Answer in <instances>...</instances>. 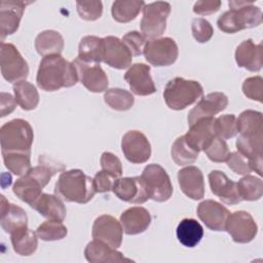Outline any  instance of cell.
I'll return each instance as SVG.
<instances>
[{
  "label": "cell",
  "mask_w": 263,
  "mask_h": 263,
  "mask_svg": "<svg viewBox=\"0 0 263 263\" xmlns=\"http://www.w3.org/2000/svg\"><path fill=\"white\" fill-rule=\"evenodd\" d=\"M37 85L45 91L71 87L78 82V75L74 65L61 54L44 57L37 71Z\"/></svg>",
  "instance_id": "1"
},
{
  "label": "cell",
  "mask_w": 263,
  "mask_h": 263,
  "mask_svg": "<svg viewBox=\"0 0 263 263\" xmlns=\"http://www.w3.org/2000/svg\"><path fill=\"white\" fill-rule=\"evenodd\" d=\"M96 193L93 179L78 168L63 172L54 186V194L68 202L87 203Z\"/></svg>",
  "instance_id": "2"
},
{
  "label": "cell",
  "mask_w": 263,
  "mask_h": 263,
  "mask_svg": "<svg viewBox=\"0 0 263 263\" xmlns=\"http://www.w3.org/2000/svg\"><path fill=\"white\" fill-rule=\"evenodd\" d=\"M229 10L221 14L217 21L218 28L227 34L243 29L258 27L262 23V10L253 1H229Z\"/></svg>",
  "instance_id": "3"
},
{
  "label": "cell",
  "mask_w": 263,
  "mask_h": 263,
  "mask_svg": "<svg viewBox=\"0 0 263 263\" xmlns=\"http://www.w3.org/2000/svg\"><path fill=\"white\" fill-rule=\"evenodd\" d=\"M33 140V128L25 119H12L4 123L0 128L1 152L31 154Z\"/></svg>",
  "instance_id": "4"
},
{
  "label": "cell",
  "mask_w": 263,
  "mask_h": 263,
  "mask_svg": "<svg viewBox=\"0 0 263 263\" xmlns=\"http://www.w3.org/2000/svg\"><path fill=\"white\" fill-rule=\"evenodd\" d=\"M203 88L198 81L182 77L171 79L163 91L166 106L172 110H183L202 98Z\"/></svg>",
  "instance_id": "5"
},
{
  "label": "cell",
  "mask_w": 263,
  "mask_h": 263,
  "mask_svg": "<svg viewBox=\"0 0 263 263\" xmlns=\"http://www.w3.org/2000/svg\"><path fill=\"white\" fill-rule=\"evenodd\" d=\"M143 17L141 31L146 39H157L166 28V20L171 13V4L164 1H156L145 4L142 8Z\"/></svg>",
  "instance_id": "6"
},
{
  "label": "cell",
  "mask_w": 263,
  "mask_h": 263,
  "mask_svg": "<svg viewBox=\"0 0 263 263\" xmlns=\"http://www.w3.org/2000/svg\"><path fill=\"white\" fill-rule=\"evenodd\" d=\"M141 178L147 187L149 198L157 202H163L171 198L173 186L170 176L161 165L157 163L146 165Z\"/></svg>",
  "instance_id": "7"
},
{
  "label": "cell",
  "mask_w": 263,
  "mask_h": 263,
  "mask_svg": "<svg viewBox=\"0 0 263 263\" xmlns=\"http://www.w3.org/2000/svg\"><path fill=\"white\" fill-rule=\"evenodd\" d=\"M1 74L8 82L25 80L29 75V66L17 48L6 42H1L0 50Z\"/></svg>",
  "instance_id": "8"
},
{
  "label": "cell",
  "mask_w": 263,
  "mask_h": 263,
  "mask_svg": "<svg viewBox=\"0 0 263 263\" xmlns=\"http://www.w3.org/2000/svg\"><path fill=\"white\" fill-rule=\"evenodd\" d=\"M143 53L149 64L155 67H165L177 61L179 50L173 38L162 37L147 41Z\"/></svg>",
  "instance_id": "9"
},
{
  "label": "cell",
  "mask_w": 263,
  "mask_h": 263,
  "mask_svg": "<svg viewBox=\"0 0 263 263\" xmlns=\"http://www.w3.org/2000/svg\"><path fill=\"white\" fill-rule=\"evenodd\" d=\"M49 183V179L37 167L30 171L17 179L12 187L13 193L22 201L31 205L41 194L42 189Z\"/></svg>",
  "instance_id": "10"
},
{
  "label": "cell",
  "mask_w": 263,
  "mask_h": 263,
  "mask_svg": "<svg viewBox=\"0 0 263 263\" xmlns=\"http://www.w3.org/2000/svg\"><path fill=\"white\" fill-rule=\"evenodd\" d=\"M225 230L230 234L233 241L248 243L256 237L258 226L250 213L236 211L229 214L226 220Z\"/></svg>",
  "instance_id": "11"
},
{
  "label": "cell",
  "mask_w": 263,
  "mask_h": 263,
  "mask_svg": "<svg viewBox=\"0 0 263 263\" xmlns=\"http://www.w3.org/2000/svg\"><path fill=\"white\" fill-rule=\"evenodd\" d=\"M112 191L120 200L129 203H144L149 199L147 187L141 176L116 179Z\"/></svg>",
  "instance_id": "12"
},
{
  "label": "cell",
  "mask_w": 263,
  "mask_h": 263,
  "mask_svg": "<svg viewBox=\"0 0 263 263\" xmlns=\"http://www.w3.org/2000/svg\"><path fill=\"white\" fill-rule=\"evenodd\" d=\"M121 149L132 163H144L151 156V145L147 137L139 130H129L123 135Z\"/></svg>",
  "instance_id": "13"
},
{
  "label": "cell",
  "mask_w": 263,
  "mask_h": 263,
  "mask_svg": "<svg viewBox=\"0 0 263 263\" xmlns=\"http://www.w3.org/2000/svg\"><path fill=\"white\" fill-rule=\"evenodd\" d=\"M74 65L78 80L91 92H102L108 88V77L102 67L98 64H88L76 58Z\"/></svg>",
  "instance_id": "14"
},
{
  "label": "cell",
  "mask_w": 263,
  "mask_h": 263,
  "mask_svg": "<svg viewBox=\"0 0 263 263\" xmlns=\"http://www.w3.org/2000/svg\"><path fill=\"white\" fill-rule=\"evenodd\" d=\"M123 229L121 223L110 215L98 217L92 225V237L113 249H117L122 242Z\"/></svg>",
  "instance_id": "15"
},
{
  "label": "cell",
  "mask_w": 263,
  "mask_h": 263,
  "mask_svg": "<svg viewBox=\"0 0 263 263\" xmlns=\"http://www.w3.org/2000/svg\"><path fill=\"white\" fill-rule=\"evenodd\" d=\"M31 2L21 0H3L0 4V35L3 42L8 35L15 33L20 27L25 8Z\"/></svg>",
  "instance_id": "16"
},
{
  "label": "cell",
  "mask_w": 263,
  "mask_h": 263,
  "mask_svg": "<svg viewBox=\"0 0 263 263\" xmlns=\"http://www.w3.org/2000/svg\"><path fill=\"white\" fill-rule=\"evenodd\" d=\"M133 93L141 97L150 96L156 91V86L150 75V67L143 63L134 64L124 74Z\"/></svg>",
  "instance_id": "17"
},
{
  "label": "cell",
  "mask_w": 263,
  "mask_h": 263,
  "mask_svg": "<svg viewBox=\"0 0 263 263\" xmlns=\"http://www.w3.org/2000/svg\"><path fill=\"white\" fill-rule=\"evenodd\" d=\"M228 105V98L223 92L215 91L202 97L196 106L188 113V124L191 125L200 118L214 117Z\"/></svg>",
  "instance_id": "18"
},
{
  "label": "cell",
  "mask_w": 263,
  "mask_h": 263,
  "mask_svg": "<svg viewBox=\"0 0 263 263\" xmlns=\"http://www.w3.org/2000/svg\"><path fill=\"white\" fill-rule=\"evenodd\" d=\"M198 218L204 225L214 231H224L229 211L220 202L212 199L201 201L196 210Z\"/></svg>",
  "instance_id": "19"
},
{
  "label": "cell",
  "mask_w": 263,
  "mask_h": 263,
  "mask_svg": "<svg viewBox=\"0 0 263 263\" xmlns=\"http://www.w3.org/2000/svg\"><path fill=\"white\" fill-rule=\"evenodd\" d=\"M189 130L184 135L186 143L195 151H203L210 141L217 136L215 130V118H200L189 125Z\"/></svg>",
  "instance_id": "20"
},
{
  "label": "cell",
  "mask_w": 263,
  "mask_h": 263,
  "mask_svg": "<svg viewBox=\"0 0 263 263\" xmlns=\"http://www.w3.org/2000/svg\"><path fill=\"white\" fill-rule=\"evenodd\" d=\"M105 51L103 62L111 68L122 70L130 67L133 54L124 43L115 36L104 37Z\"/></svg>",
  "instance_id": "21"
},
{
  "label": "cell",
  "mask_w": 263,
  "mask_h": 263,
  "mask_svg": "<svg viewBox=\"0 0 263 263\" xmlns=\"http://www.w3.org/2000/svg\"><path fill=\"white\" fill-rule=\"evenodd\" d=\"M211 191L227 204L239 203L242 199L239 195L237 184L230 180L221 171H212L209 176Z\"/></svg>",
  "instance_id": "22"
},
{
  "label": "cell",
  "mask_w": 263,
  "mask_h": 263,
  "mask_svg": "<svg viewBox=\"0 0 263 263\" xmlns=\"http://www.w3.org/2000/svg\"><path fill=\"white\" fill-rule=\"evenodd\" d=\"M178 182L182 192L191 199L198 200L204 196V181L201 171L189 165L178 172Z\"/></svg>",
  "instance_id": "23"
},
{
  "label": "cell",
  "mask_w": 263,
  "mask_h": 263,
  "mask_svg": "<svg viewBox=\"0 0 263 263\" xmlns=\"http://www.w3.org/2000/svg\"><path fill=\"white\" fill-rule=\"evenodd\" d=\"M235 62L240 68L252 72L260 71L263 66L262 43L255 44L252 39L242 41L235 50Z\"/></svg>",
  "instance_id": "24"
},
{
  "label": "cell",
  "mask_w": 263,
  "mask_h": 263,
  "mask_svg": "<svg viewBox=\"0 0 263 263\" xmlns=\"http://www.w3.org/2000/svg\"><path fill=\"white\" fill-rule=\"evenodd\" d=\"M1 227L6 233L11 234L13 231L28 226V216L21 206L10 203L4 195H1Z\"/></svg>",
  "instance_id": "25"
},
{
  "label": "cell",
  "mask_w": 263,
  "mask_h": 263,
  "mask_svg": "<svg viewBox=\"0 0 263 263\" xmlns=\"http://www.w3.org/2000/svg\"><path fill=\"white\" fill-rule=\"evenodd\" d=\"M123 231L128 235L144 232L151 223L150 213L142 206H133L125 210L120 216Z\"/></svg>",
  "instance_id": "26"
},
{
  "label": "cell",
  "mask_w": 263,
  "mask_h": 263,
  "mask_svg": "<svg viewBox=\"0 0 263 263\" xmlns=\"http://www.w3.org/2000/svg\"><path fill=\"white\" fill-rule=\"evenodd\" d=\"M85 259L90 263H114V262H123L132 261L128 258H125L121 252L116 251V249L111 248L110 246L93 239L88 242L84 250Z\"/></svg>",
  "instance_id": "27"
},
{
  "label": "cell",
  "mask_w": 263,
  "mask_h": 263,
  "mask_svg": "<svg viewBox=\"0 0 263 263\" xmlns=\"http://www.w3.org/2000/svg\"><path fill=\"white\" fill-rule=\"evenodd\" d=\"M30 206L48 220L63 221L67 214L62 199L57 195L47 193H42Z\"/></svg>",
  "instance_id": "28"
},
{
  "label": "cell",
  "mask_w": 263,
  "mask_h": 263,
  "mask_svg": "<svg viewBox=\"0 0 263 263\" xmlns=\"http://www.w3.org/2000/svg\"><path fill=\"white\" fill-rule=\"evenodd\" d=\"M104 39L98 36L88 35L83 37L78 46V59L88 64H98L104 60Z\"/></svg>",
  "instance_id": "29"
},
{
  "label": "cell",
  "mask_w": 263,
  "mask_h": 263,
  "mask_svg": "<svg viewBox=\"0 0 263 263\" xmlns=\"http://www.w3.org/2000/svg\"><path fill=\"white\" fill-rule=\"evenodd\" d=\"M35 48L43 58L51 54H61L64 49L63 36L54 30H45L35 38Z\"/></svg>",
  "instance_id": "30"
},
{
  "label": "cell",
  "mask_w": 263,
  "mask_h": 263,
  "mask_svg": "<svg viewBox=\"0 0 263 263\" xmlns=\"http://www.w3.org/2000/svg\"><path fill=\"white\" fill-rule=\"evenodd\" d=\"M37 233L29 229L28 226L22 227L10 234L13 251L21 256H30L37 250Z\"/></svg>",
  "instance_id": "31"
},
{
  "label": "cell",
  "mask_w": 263,
  "mask_h": 263,
  "mask_svg": "<svg viewBox=\"0 0 263 263\" xmlns=\"http://www.w3.org/2000/svg\"><path fill=\"white\" fill-rule=\"evenodd\" d=\"M178 240L187 248H193L199 243L203 236L202 226L194 219H183L176 230Z\"/></svg>",
  "instance_id": "32"
},
{
  "label": "cell",
  "mask_w": 263,
  "mask_h": 263,
  "mask_svg": "<svg viewBox=\"0 0 263 263\" xmlns=\"http://www.w3.org/2000/svg\"><path fill=\"white\" fill-rule=\"evenodd\" d=\"M236 132L240 136H260L263 132L262 113L255 110H246L236 118Z\"/></svg>",
  "instance_id": "33"
},
{
  "label": "cell",
  "mask_w": 263,
  "mask_h": 263,
  "mask_svg": "<svg viewBox=\"0 0 263 263\" xmlns=\"http://www.w3.org/2000/svg\"><path fill=\"white\" fill-rule=\"evenodd\" d=\"M13 93L16 104L26 111L34 110L39 103V93L29 81L22 80L13 84Z\"/></svg>",
  "instance_id": "34"
},
{
  "label": "cell",
  "mask_w": 263,
  "mask_h": 263,
  "mask_svg": "<svg viewBox=\"0 0 263 263\" xmlns=\"http://www.w3.org/2000/svg\"><path fill=\"white\" fill-rule=\"evenodd\" d=\"M144 5L140 0H117L112 4L111 13L116 22L128 23L138 16Z\"/></svg>",
  "instance_id": "35"
},
{
  "label": "cell",
  "mask_w": 263,
  "mask_h": 263,
  "mask_svg": "<svg viewBox=\"0 0 263 263\" xmlns=\"http://www.w3.org/2000/svg\"><path fill=\"white\" fill-rule=\"evenodd\" d=\"M105 103L113 110L126 111L129 110L135 103L132 92L122 88H109L104 93Z\"/></svg>",
  "instance_id": "36"
},
{
  "label": "cell",
  "mask_w": 263,
  "mask_h": 263,
  "mask_svg": "<svg viewBox=\"0 0 263 263\" xmlns=\"http://www.w3.org/2000/svg\"><path fill=\"white\" fill-rule=\"evenodd\" d=\"M237 189L242 200L254 201L262 197L263 182L260 178L246 175L237 183Z\"/></svg>",
  "instance_id": "37"
},
{
  "label": "cell",
  "mask_w": 263,
  "mask_h": 263,
  "mask_svg": "<svg viewBox=\"0 0 263 263\" xmlns=\"http://www.w3.org/2000/svg\"><path fill=\"white\" fill-rule=\"evenodd\" d=\"M172 158L178 165L192 164L198 157L199 152L192 149L185 141L184 136L176 139L171 150Z\"/></svg>",
  "instance_id": "38"
},
{
  "label": "cell",
  "mask_w": 263,
  "mask_h": 263,
  "mask_svg": "<svg viewBox=\"0 0 263 263\" xmlns=\"http://www.w3.org/2000/svg\"><path fill=\"white\" fill-rule=\"evenodd\" d=\"M28 153L2 152V157L6 168L16 176L26 175L31 168V160Z\"/></svg>",
  "instance_id": "39"
},
{
  "label": "cell",
  "mask_w": 263,
  "mask_h": 263,
  "mask_svg": "<svg viewBox=\"0 0 263 263\" xmlns=\"http://www.w3.org/2000/svg\"><path fill=\"white\" fill-rule=\"evenodd\" d=\"M36 233L38 237L44 241H53L64 238L68 230L62 221L47 220L38 226Z\"/></svg>",
  "instance_id": "40"
},
{
  "label": "cell",
  "mask_w": 263,
  "mask_h": 263,
  "mask_svg": "<svg viewBox=\"0 0 263 263\" xmlns=\"http://www.w3.org/2000/svg\"><path fill=\"white\" fill-rule=\"evenodd\" d=\"M204 153L209 157V159L213 162H223L226 161L229 155L228 145L226 144L225 140L221 139L218 136H215L210 143L204 148Z\"/></svg>",
  "instance_id": "41"
},
{
  "label": "cell",
  "mask_w": 263,
  "mask_h": 263,
  "mask_svg": "<svg viewBox=\"0 0 263 263\" xmlns=\"http://www.w3.org/2000/svg\"><path fill=\"white\" fill-rule=\"evenodd\" d=\"M216 135L223 140L231 139L236 135V117L234 114L221 115L215 118Z\"/></svg>",
  "instance_id": "42"
},
{
  "label": "cell",
  "mask_w": 263,
  "mask_h": 263,
  "mask_svg": "<svg viewBox=\"0 0 263 263\" xmlns=\"http://www.w3.org/2000/svg\"><path fill=\"white\" fill-rule=\"evenodd\" d=\"M76 8L79 16L85 21H96L103 13V4L101 1H77Z\"/></svg>",
  "instance_id": "43"
},
{
  "label": "cell",
  "mask_w": 263,
  "mask_h": 263,
  "mask_svg": "<svg viewBox=\"0 0 263 263\" xmlns=\"http://www.w3.org/2000/svg\"><path fill=\"white\" fill-rule=\"evenodd\" d=\"M191 31L194 39L199 43L208 42L214 34L211 23L202 17H196L192 21Z\"/></svg>",
  "instance_id": "44"
},
{
  "label": "cell",
  "mask_w": 263,
  "mask_h": 263,
  "mask_svg": "<svg viewBox=\"0 0 263 263\" xmlns=\"http://www.w3.org/2000/svg\"><path fill=\"white\" fill-rule=\"evenodd\" d=\"M243 95L254 101L262 103L263 92V79L261 76L249 77L242 83Z\"/></svg>",
  "instance_id": "45"
},
{
  "label": "cell",
  "mask_w": 263,
  "mask_h": 263,
  "mask_svg": "<svg viewBox=\"0 0 263 263\" xmlns=\"http://www.w3.org/2000/svg\"><path fill=\"white\" fill-rule=\"evenodd\" d=\"M102 170L111 175L115 180L122 175V165L120 159L111 152H104L100 159Z\"/></svg>",
  "instance_id": "46"
},
{
  "label": "cell",
  "mask_w": 263,
  "mask_h": 263,
  "mask_svg": "<svg viewBox=\"0 0 263 263\" xmlns=\"http://www.w3.org/2000/svg\"><path fill=\"white\" fill-rule=\"evenodd\" d=\"M121 41L128 48L133 55H141L143 53L146 44V38L142 33L138 31H130L122 37Z\"/></svg>",
  "instance_id": "47"
},
{
  "label": "cell",
  "mask_w": 263,
  "mask_h": 263,
  "mask_svg": "<svg viewBox=\"0 0 263 263\" xmlns=\"http://www.w3.org/2000/svg\"><path fill=\"white\" fill-rule=\"evenodd\" d=\"M226 162L228 167L238 175L246 176V175H250V173L252 172L249 164V160L238 151L229 153L226 159Z\"/></svg>",
  "instance_id": "48"
},
{
  "label": "cell",
  "mask_w": 263,
  "mask_h": 263,
  "mask_svg": "<svg viewBox=\"0 0 263 263\" xmlns=\"http://www.w3.org/2000/svg\"><path fill=\"white\" fill-rule=\"evenodd\" d=\"M115 179L109 175L108 173L104 172L103 170L98 172L93 178V185L95 189L99 193H105L112 190V186Z\"/></svg>",
  "instance_id": "49"
},
{
  "label": "cell",
  "mask_w": 263,
  "mask_h": 263,
  "mask_svg": "<svg viewBox=\"0 0 263 263\" xmlns=\"http://www.w3.org/2000/svg\"><path fill=\"white\" fill-rule=\"evenodd\" d=\"M221 1L220 0H200L196 1L193 6V12L199 15H209L212 13L217 12L221 7Z\"/></svg>",
  "instance_id": "50"
},
{
  "label": "cell",
  "mask_w": 263,
  "mask_h": 263,
  "mask_svg": "<svg viewBox=\"0 0 263 263\" xmlns=\"http://www.w3.org/2000/svg\"><path fill=\"white\" fill-rule=\"evenodd\" d=\"M15 99L10 93L1 92V117H4L11 113L15 109Z\"/></svg>",
  "instance_id": "51"
}]
</instances>
